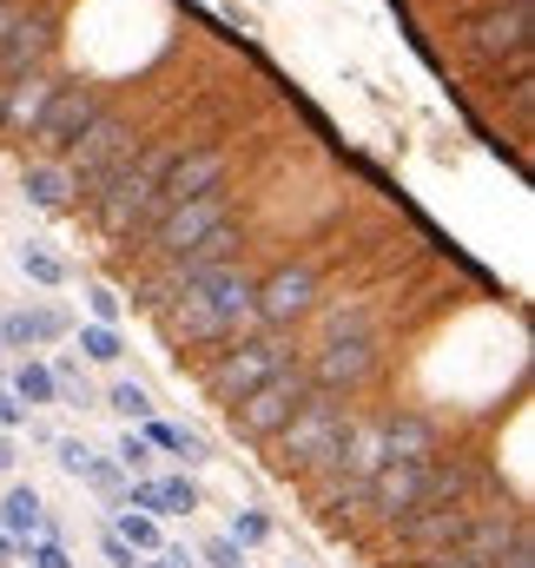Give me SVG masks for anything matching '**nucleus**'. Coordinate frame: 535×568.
<instances>
[{
	"label": "nucleus",
	"mask_w": 535,
	"mask_h": 568,
	"mask_svg": "<svg viewBox=\"0 0 535 568\" xmlns=\"http://www.w3.org/2000/svg\"><path fill=\"white\" fill-rule=\"evenodd\" d=\"M152 489H159V516H192L205 503L192 476H152Z\"/></svg>",
	"instance_id": "obj_27"
},
{
	"label": "nucleus",
	"mask_w": 535,
	"mask_h": 568,
	"mask_svg": "<svg viewBox=\"0 0 535 568\" xmlns=\"http://www.w3.org/2000/svg\"><path fill=\"white\" fill-rule=\"evenodd\" d=\"M53 337H67L60 311H7L0 317V351H13V357H27V344H53Z\"/></svg>",
	"instance_id": "obj_20"
},
{
	"label": "nucleus",
	"mask_w": 535,
	"mask_h": 568,
	"mask_svg": "<svg viewBox=\"0 0 535 568\" xmlns=\"http://www.w3.org/2000/svg\"><path fill=\"white\" fill-rule=\"evenodd\" d=\"M416 568H470V562H456V556H430V562H416Z\"/></svg>",
	"instance_id": "obj_49"
},
{
	"label": "nucleus",
	"mask_w": 535,
	"mask_h": 568,
	"mask_svg": "<svg viewBox=\"0 0 535 568\" xmlns=\"http://www.w3.org/2000/svg\"><path fill=\"white\" fill-rule=\"evenodd\" d=\"M529 536V523H523V509H509V503H496V509H483L470 529H463V542L450 549L456 562H470V568H489V562H503L516 542Z\"/></svg>",
	"instance_id": "obj_12"
},
{
	"label": "nucleus",
	"mask_w": 535,
	"mask_h": 568,
	"mask_svg": "<svg viewBox=\"0 0 535 568\" xmlns=\"http://www.w3.org/2000/svg\"><path fill=\"white\" fill-rule=\"evenodd\" d=\"M0 536H13V542H33V536H47V503H40V489H27V483H13L7 496H0Z\"/></svg>",
	"instance_id": "obj_21"
},
{
	"label": "nucleus",
	"mask_w": 535,
	"mask_h": 568,
	"mask_svg": "<svg viewBox=\"0 0 535 568\" xmlns=\"http://www.w3.org/2000/svg\"><path fill=\"white\" fill-rule=\"evenodd\" d=\"M529 40H535V13L516 7V0L483 7V13L463 27V53H470L476 67H503V53L516 60V53H529Z\"/></svg>",
	"instance_id": "obj_7"
},
{
	"label": "nucleus",
	"mask_w": 535,
	"mask_h": 568,
	"mask_svg": "<svg viewBox=\"0 0 535 568\" xmlns=\"http://www.w3.org/2000/svg\"><path fill=\"white\" fill-rule=\"evenodd\" d=\"M107 404H113V410H120V417H139V424H145V417H152V397H145V390H139V384H113V390H107Z\"/></svg>",
	"instance_id": "obj_34"
},
{
	"label": "nucleus",
	"mask_w": 535,
	"mask_h": 568,
	"mask_svg": "<svg viewBox=\"0 0 535 568\" xmlns=\"http://www.w3.org/2000/svg\"><path fill=\"white\" fill-rule=\"evenodd\" d=\"M20 272L33 284H67V265H60L53 252H40V245H20Z\"/></svg>",
	"instance_id": "obj_32"
},
{
	"label": "nucleus",
	"mask_w": 535,
	"mask_h": 568,
	"mask_svg": "<svg viewBox=\"0 0 535 568\" xmlns=\"http://www.w3.org/2000/svg\"><path fill=\"white\" fill-rule=\"evenodd\" d=\"M384 364V331L371 324V311L364 304H324V344L311 351V384L317 390H331V397H344V390H357L371 371Z\"/></svg>",
	"instance_id": "obj_1"
},
{
	"label": "nucleus",
	"mask_w": 535,
	"mask_h": 568,
	"mask_svg": "<svg viewBox=\"0 0 535 568\" xmlns=\"http://www.w3.org/2000/svg\"><path fill=\"white\" fill-rule=\"evenodd\" d=\"M107 113V100H100V87H53V100H47V113H40V126H33V140H47L60 159L73 152V145L93 133V120Z\"/></svg>",
	"instance_id": "obj_10"
},
{
	"label": "nucleus",
	"mask_w": 535,
	"mask_h": 568,
	"mask_svg": "<svg viewBox=\"0 0 535 568\" xmlns=\"http://www.w3.org/2000/svg\"><path fill=\"white\" fill-rule=\"evenodd\" d=\"M20 185H27V199H33L40 212H60V205L73 199V192H67V172H60V165H27V172H20Z\"/></svg>",
	"instance_id": "obj_25"
},
{
	"label": "nucleus",
	"mask_w": 535,
	"mask_h": 568,
	"mask_svg": "<svg viewBox=\"0 0 535 568\" xmlns=\"http://www.w3.org/2000/svg\"><path fill=\"white\" fill-rule=\"evenodd\" d=\"M13 556H20V542H13V536H0V568L13 562Z\"/></svg>",
	"instance_id": "obj_48"
},
{
	"label": "nucleus",
	"mask_w": 535,
	"mask_h": 568,
	"mask_svg": "<svg viewBox=\"0 0 535 568\" xmlns=\"http://www.w3.org/2000/svg\"><path fill=\"white\" fill-rule=\"evenodd\" d=\"M219 185H225V152L219 145H185V152H172V165L159 179V212L165 205H185V199H205Z\"/></svg>",
	"instance_id": "obj_13"
},
{
	"label": "nucleus",
	"mask_w": 535,
	"mask_h": 568,
	"mask_svg": "<svg viewBox=\"0 0 535 568\" xmlns=\"http://www.w3.org/2000/svg\"><path fill=\"white\" fill-rule=\"evenodd\" d=\"M0 390H7V364H0Z\"/></svg>",
	"instance_id": "obj_51"
},
{
	"label": "nucleus",
	"mask_w": 535,
	"mask_h": 568,
	"mask_svg": "<svg viewBox=\"0 0 535 568\" xmlns=\"http://www.w3.org/2000/svg\"><path fill=\"white\" fill-rule=\"evenodd\" d=\"M100 549H107V562H113V568H139V556L120 542V536H113V529H107V542H100Z\"/></svg>",
	"instance_id": "obj_42"
},
{
	"label": "nucleus",
	"mask_w": 535,
	"mask_h": 568,
	"mask_svg": "<svg viewBox=\"0 0 535 568\" xmlns=\"http://www.w3.org/2000/svg\"><path fill=\"white\" fill-rule=\"evenodd\" d=\"M317 384H311V371L304 364H284L277 377H265L252 397H239L225 417H232V436H245V443H271L277 429L291 424L297 410H304V397H311Z\"/></svg>",
	"instance_id": "obj_5"
},
{
	"label": "nucleus",
	"mask_w": 535,
	"mask_h": 568,
	"mask_svg": "<svg viewBox=\"0 0 535 568\" xmlns=\"http://www.w3.org/2000/svg\"><path fill=\"white\" fill-rule=\"evenodd\" d=\"M291 364V351H284V337H271V331H259V337H239L232 351H219L212 357V371H205V390H212V404H239V397H252L265 377H277Z\"/></svg>",
	"instance_id": "obj_6"
},
{
	"label": "nucleus",
	"mask_w": 535,
	"mask_h": 568,
	"mask_svg": "<svg viewBox=\"0 0 535 568\" xmlns=\"http://www.w3.org/2000/svg\"><path fill=\"white\" fill-rule=\"evenodd\" d=\"M13 463H20V456H13V436L0 429V476H13Z\"/></svg>",
	"instance_id": "obj_46"
},
{
	"label": "nucleus",
	"mask_w": 535,
	"mask_h": 568,
	"mask_svg": "<svg viewBox=\"0 0 535 568\" xmlns=\"http://www.w3.org/2000/svg\"><path fill=\"white\" fill-rule=\"evenodd\" d=\"M47 371H53V390H60L73 410H93V404H100V390L87 384V371H80V364H47Z\"/></svg>",
	"instance_id": "obj_28"
},
{
	"label": "nucleus",
	"mask_w": 535,
	"mask_h": 568,
	"mask_svg": "<svg viewBox=\"0 0 535 568\" xmlns=\"http://www.w3.org/2000/svg\"><path fill=\"white\" fill-rule=\"evenodd\" d=\"M371 424L384 436V456H397V463H436L443 456V429L430 424L423 410H384Z\"/></svg>",
	"instance_id": "obj_14"
},
{
	"label": "nucleus",
	"mask_w": 535,
	"mask_h": 568,
	"mask_svg": "<svg viewBox=\"0 0 535 568\" xmlns=\"http://www.w3.org/2000/svg\"><path fill=\"white\" fill-rule=\"evenodd\" d=\"M317 311V278L304 272V265H284V272H271L259 291H252V324L259 331H291V324H304Z\"/></svg>",
	"instance_id": "obj_8"
},
{
	"label": "nucleus",
	"mask_w": 535,
	"mask_h": 568,
	"mask_svg": "<svg viewBox=\"0 0 535 568\" xmlns=\"http://www.w3.org/2000/svg\"><path fill=\"white\" fill-rule=\"evenodd\" d=\"M317 509L337 523V516H371V489L337 476V469H317Z\"/></svg>",
	"instance_id": "obj_23"
},
{
	"label": "nucleus",
	"mask_w": 535,
	"mask_h": 568,
	"mask_svg": "<svg viewBox=\"0 0 535 568\" xmlns=\"http://www.w3.org/2000/svg\"><path fill=\"white\" fill-rule=\"evenodd\" d=\"M87 297H93V324H113V331H120V311H127V297H120V291H107V284H93Z\"/></svg>",
	"instance_id": "obj_39"
},
{
	"label": "nucleus",
	"mask_w": 535,
	"mask_h": 568,
	"mask_svg": "<svg viewBox=\"0 0 535 568\" xmlns=\"http://www.w3.org/2000/svg\"><path fill=\"white\" fill-rule=\"evenodd\" d=\"M139 568H152V562H139Z\"/></svg>",
	"instance_id": "obj_53"
},
{
	"label": "nucleus",
	"mask_w": 535,
	"mask_h": 568,
	"mask_svg": "<svg viewBox=\"0 0 535 568\" xmlns=\"http://www.w3.org/2000/svg\"><path fill=\"white\" fill-rule=\"evenodd\" d=\"M113 456H120V469H127V476H145V469H152V449H145V436H133V429L120 436V449H113Z\"/></svg>",
	"instance_id": "obj_37"
},
{
	"label": "nucleus",
	"mask_w": 535,
	"mask_h": 568,
	"mask_svg": "<svg viewBox=\"0 0 535 568\" xmlns=\"http://www.w3.org/2000/svg\"><path fill=\"white\" fill-rule=\"evenodd\" d=\"M80 483H87V489H100V496H127V469H120V463H107V456H87Z\"/></svg>",
	"instance_id": "obj_30"
},
{
	"label": "nucleus",
	"mask_w": 535,
	"mask_h": 568,
	"mask_svg": "<svg viewBox=\"0 0 535 568\" xmlns=\"http://www.w3.org/2000/svg\"><path fill=\"white\" fill-rule=\"evenodd\" d=\"M47 100H53V80H47V73L13 80V87H7V120H0V126H27V133H33L40 113H47Z\"/></svg>",
	"instance_id": "obj_22"
},
{
	"label": "nucleus",
	"mask_w": 535,
	"mask_h": 568,
	"mask_svg": "<svg viewBox=\"0 0 535 568\" xmlns=\"http://www.w3.org/2000/svg\"><path fill=\"white\" fill-rule=\"evenodd\" d=\"M0 120H7V80H0Z\"/></svg>",
	"instance_id": "obj_50"
},
{
	"label": "nucleus",
	"mask_w": 535,
	"mask_h": 568,
	"mask_svg": "<svg viewBox=\"0 0 535 568\" xmlns=\"http://www.w3.org/2000/svg\"><path fill=\"white\" fill-rule=\"evenodd\" d=\"M344 424H351L344 397H331V390H311V397H304V410H297L291 424L271 436V449H277V469H297V476H317V469H331V456H337V443H344Z\"/></svg>",
	"instance_id": "obj_3"
},
{
	"label": "nucleus",
	"mask_w": 535,
	"mask_h": 568,
	"mask_svg": "<svg viewBox=\"0 0 535 568\" xmlns=\"http://www.w3.org/2000/svg\"><path fill=\"white\" fill-rule=\"evenodd\" d=\"M7 384H13V390H7L13 404H53V397H60V390H53V371H47V364H33V357H20Z\"/></svg>",
	"instance_id": "obj_26"
},
{
	"label": "nucleus",
	"mask_w": 535,
	"mask_h": 568,
	"mask_svg": "<svg viewBox=\"0 0 535 568\" xmlns=\"http://www.w3.org/2000/svg\"><path fill=\"white\" fill-rule=\"evenodd\" d=\"M416 496H423V463H384L377 476H371V516H384V523H403V516H416Z\"/></svg>",
	"instance_id": "obj_15"
},
{
	"label": "nucleus",
	"mask_w": 535,
	"mask_h": 568,
	"mask_svg": "<svg viewBox=\"0 0 535 568\" xmlns=\"http://www.w3.org/2000/svg\"><path fill=\"white\" fill-rule=\"evenodd\" d=\"M516 7H529V0H516Z\"/></svg>",
	"instance_id": "obj_52"
},
{
	"label": "nucleus",
	"mask_w": 535,
	"mask_h": 568,
	"mask_svg": "<svg viewBox=\"0 0 535 568\" xmlns=\"http://www.w3.org/2000/svg\"><path fill=\"white\" fill-rule=\"evenodd\" d=\"M225 225V192H205V199H185V205H165L159 219H152V252L159 258H179V252H192L205 232H219Z\"/></svg>",
	"instance_id": "obj_11"
},
{
	"label": "nucleus",
	"mask_w": 535,
	"mask_h": 568,
	"mask_svg": "<svg viewBox=\"0 0 535 568\" xmlns=\"http://www.w3.org/2000/svg\"><path fill=\"white\" fill-rule=\"evenodd\" d=\"M489 568H535V536H523V542H516L503 562H489Z\"/></svg>",
	"instance_id": "obj_43"
},
{
	"label": "nucleus",
	"mask_w": 535,
	"mask_h": 568,
	"mask_svg": "<svg viewBox=\"0 0 535 568\" xmlns=\"http://www.w3.org/2000/svg\"><path fill=\"white\" fill-rule=\"evenodd\" d=\"M192 291H199V297H205V304L232 324V331H239V324H252V291H259V284L245 278L239 265H212V272H199V278H192Z\"/></svg>",
	"instance_id": "obj_16"
},
{
	"label": "nucleus",
	"mask_w": 535,
	"mask_h": 568,
	"mask_svg": "<svg viewBox=\"0 0 535 568\" xmlns=\"http://www.w3.org/2000/svg\"><path fill=\"white\" fill-rule=\"evenodd\" d=\"M165 291H179V284H172V278H145L133 291V311H159V304H165Z\"/></svg>",
	"instance_id": "obj_41"
},
{
	"label": "nucleus",
	"mask_w": 535,
	"mask_h": 568,
	"mask_svg": "<svg viewBox=\"0 0 535 568\" xmlns=\"http://www.w3.org/2000/svg\"><path fill=\"white\" fill-rule=\"evenodd\" d=\"M20 556H27L33 568H73V556H67L53 536H33V542H20Z\"/></svg>",
	"instance_id": "obj_36"
},
{
	"label": "nucleus",
	"mask_w": 535,
	"mask_h": 568,
	"mask_svg": "<svg viewBox=\"0 0 535 568\" xmlns=\"http://www.w3.org/2000/svg\"><path fill=\"white\" fill-rule=\"evenodd\" d=\"M80 351H87L93 364H120V357H127V344H120L113 324H80Z\"/></svg>",
	"instance_id": "obj_29"
},
{
	"label": "nucleus",
	"mask_w": 535,
	"mask_h": 568,
	"mask_svg": "<svg viewBox=\"0 0 535 568\" xmlns=\"http://www.w3.org/2000/svg\"><path fill=\"white\" fill-rule=\"evenodd\" d=\"M145 449H165V456H179L185 469H205L212 463V449L192 436V429H179V424H159V417H145Z\"/></svg>",
	"instance_id": "obj_24"
},
{
	"label": "nucleus",
	"mask_w": 535,
	"mask_h": 568,
	"mask_svg": "<svg viewBox=\"0 0 535 568\" xmlns=\"http://www.w3.org/2000/svg\"><path fill=\"white\" fill-rule=\"evenodd\" d=\"M53 456H60V469H67V476H80V469H87V456H93V449H87V443H80V436H53Z\"/></svg>",
	"instance_id": "obj_40"
},
{
	"label": "nucleus",
	"mask_w": 535,
	"mask_h": 568,
	"mask_svg": "<svg viewBox=\"0 0 535 568\" xmlns=\"http://www.w3.org/2000/svg\"><path fill=\"white\" fill-rule=\"evenodd\" d=\"M384 463H391V456H384V436H377V424H371V417H351V424H344V443H337V456H331V469L371 489V476H377Z\"/></svg>",
	"instance_id": "obj_17"
},
{
	"label": "nucleus",
	"mask_w": 535,
	"mask_h": 568,
	"mask_svg": "<svg viewBox=\"0 0 535 568\" xmlns=\"http://www.w3.org/2000/svg\"><path fill=\"white\" fill-rule=\"evenodd\" d=\"M239 549H259V542H271V523L259 516V509H232V529H225Z\"/></svg>",
	"instance_id": "obj_33"
},
{
	"label": "nucleus",
	"mask_w": 535,
	"mask_h": 568,
	"mask_svg": "<svg viewBox=\"0 0 535 568\" xmlns=\"http://www.w3.org/2000/svg\"><path fill=\"white\" fill-rule=\"evenodd\" d=\"M20 417H27V410H20V404H13V397L0 390V429H20Z\"/></svg>",
	"instance_id": "obj_45"
},
{
	"label": "nucleus",
	"mask_w": 535,
	"mask_h": 568,
	"mask_svg": "<svg viewBox=\"0 0 535 568\" xmlns=\"http://www.w3.org/2000/svg\"><path fill=\"white\" fill-rule=\"evenodd\" d=\"M13 20H20V7H13V0H0V47H7V33H13Z\"/></svg>",
	"instance_id": "obj_47"
},
{
	"label": "nucleus",
	"mask_w": 535,
	"mask_h": 568,
	"mask_svg": "<svg viewBox=\"0 0 535 568\" xmlns=\"http://www.w3.org/2000/svg\"><path fill=\"white\" fill-rule=\"evenodd\" d=\"M53 53V27L47 20H33V13H20L13 20V33H7V47H0V80L13 87V80H27V73H40V60Z\"/></svg>",
	"instance_id": "obj_18"
},
{
	"label": "nucleus",
	"mask_w": 535,
	"mask_h": 568,
	"mask_svg": "<svg viewBox=\"0 0 535 568\" xmlns=\"http://www.w3.org/2000/svg\"><path fill=\"white\" fill-rule=\"evenodd\" d=\"M133 152H139L133 126H127V120H113V113H100V120H93V133L73 145V152H67V165H60V172H67V192H73L80 205H93V199H100V192L133 165Z\"/></svg>",
	"instance_id": "obj_4"
},
{
	"label": "nucleus",
	"mask_w": 535,
	"mask_h": 568,
	"mask_svg": "<svg viewBox=\"0 0 535 568\" xmlns=\"http://www.w3.org/2000/svg\"><path fill=\"white\" fill-rule=\"evenodd\" d=\"M113 536H120V542H127L133 556L159 549V523H152V516H139V509H127V516H120V529H113Z\"/></svg>",
	"instance_id": "obj_31"
},
{
	"label": "nucleus",
	"mask_w": 535,
	"mask_h": 568,
	"mask_svg": "<svg viewBox=\"0 0 535 568\" xmlns=\"http://www.w3.org/2000/svg\"><path fill=\"white\" fill-rule=\"evenodd\" d=\"M192 556H199L205 568H245V549H239L232 536H212V542H205V549H192Z\"/></svg>",
	"instance_id": "obj_35"
},
{
	"label": "nucleus",
	"mask_w": 535,
	"mask_h": 568,
	"mask_svg": "<svg viewBox=\"0 0 535 568\" xmlns=\"http://www.w3.org/2000/svg\"><path fill=\"white\" fill-rule=\"evenodd\" d=\"M159 568H199V556L185 542H172V549H159Z\"/></svg>",
	"instance_id": "obj_44"
},
{
	"label": "nucleus",
	"mask_w": 535,
	"mask_h": 568,
	"mask_svg": "<svg viewBox=\"0 0 535 568\" xmlns=\"http://www.w3.org/2000/svg\"><path fill=\"white\" fill-rule=\"evenodd\" d=\"M172 297H179V304H172V324H179L192 344H232V337H239V331H232V324H225V317H219V311L192 291V284H179Z\"/></svg>",
	"instance_id": "obj_19"
},
{
	"label": "nucleus",
	"mask_w": 535,
	"mask_h": 568,
	"mask_svg": "<svg viewBox=\"0 0 535 568\" xmlns=\"http://www.w3.org/2000/svg\"><path fill=\"white\" fill-rule=\"evenodd\" d=\"M127 509H139V516L159 523V489H152V476H127Z\"/></svg>",
	"instance_id": "obj_38"
},
{
	"label": "nucleus",
	"mask_w": 535,
	"mask_h": 568,
	"mask_svg": "<svg viewBox=\"0 0 535 568\" xmlns=\"http://www.w3.org/2000/svg\"><path fill=\"white\" fill-rule=\"evenodd\" d=\"M165 165H172V152H165V145H139L133 165H127V172L93 199V219H100V232H107V239H139V232H152Z\"/></svg>",
	"instance_id": "obj_2"
},
{
	"label": "nucleus",
	"mask_w": 535,
	"mask_h": 568,
	"mask_svg": "<svg viewBox=\"0 0 535 568\" xmlns=\"http://www.w3.org/2000/svg\"><path fill=\"white\" fill-rule=\"evenodd\" d=\"M483 509H496V503H450V509H416V516H403L397 523V542L416 556V562H430V556H450L456 542H463V529L483 516Z\"/></svg>",
	"instance_id": "obj_9"
}]
</instances>
